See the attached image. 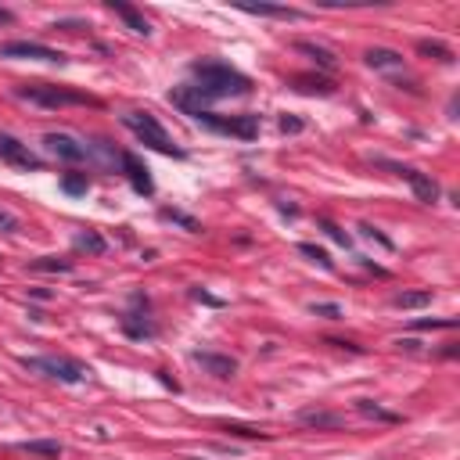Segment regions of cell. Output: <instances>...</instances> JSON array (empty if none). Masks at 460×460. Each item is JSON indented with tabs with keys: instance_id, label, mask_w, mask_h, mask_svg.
Segmentation results:
<instances>
[{
	"instance_id": "1",
	"label": "cell",
	"mask_w": 460,
	"mask_h": 460,
	"mask_svg": "<svg viewBox=\"0 0 460 460\" xmlns=\"http://www.w3.org/2000/svg\"><path fill=\"white\" fill-rule=\"evenodd\" d=\"M195 79H198V90L205 94L209 101H219V98H245V94H252V79L245 72H237L234 65H227V61L219 58H201L191 65Z\"/></svg>"
},
{
	"instance_id": "2",
	"label": "cell",
	"mask_w": 460,
	"mask_h": 460,
	"mask_svg": "<svg viewBox=\"0 0 460 460\" xmlns=\"http://www.w3.org/2000/svg\"><path fill=\"white\" fill-rule=\"evenodd\" d=\"M22 367L33 374H43V377H54L61 385H83L90 377L83 363L69 360V356H22Z\"/></svg>"
},
{
	"instance_id": "3",
	"label": "cell",
	"mask_w": 460,
	"mask_h": 460,
	"mask_svg": "<svg viewBox=\"0 0 460 460\" xmlns=\"http://www.w3.org/2000/svg\"><path fill=\"white\" fill-rule=\"evenodd\" d=\"M122 126L130 130L140 144H148V148H155V151H162V155H184L177 144H173V137L162 130V122H158L151 112H126L122 116Z\"/></svg>"
},
{
	"instance_id": "4",
	"label": "cell",
	"mask_w": 460,
	"mask_h": 460,
	"mask_svg": "<svg viewBox=\"0 0 460 460\" xmlns=\"http://www.w3.org/2000/svg\"><path fill=\"white\" fill-rule=\"evenodd\" d=\"M22 101H33L40 108H69V105H94V98L79 90H69V87H58V83H22L19 90Z\"/></svg>"
},
{
	"instance_id": "5",
	"label": "cell",
	"mask_w": 460,
	"mask_h": 460,
	"mask_svg": "<svg viewBox=\"0 0 460 460\" xmlns=\"http://www.w3.org/2000/svg\"><path fill=\"white\" fill-rule=\"evenodd\" d=\"M195 122L201 126H209V130L216 133H227V137H237V140H256L259 137V116H212V112H201Z\"/></svg>"
},
{
	"instance_id": "6",
	"label": "cell",
	"mask_w": 460,
	"mask_h": 460,
	"mask_svg": "<svg viewBox=\"0 0 460 460\" xmlns=\"http://www.w3.org/2000/svg\"><path fill=\"white\" fill-rule=\"evenodd\" d=\"M377 166H385V169H392L395 177H403L410 187H414V195H417V201H424V205H432V201H439V184L432 180V177H424V173H417V169H410V166H399V162H388V158H377Z\"/></svg>"
},
{
	"instance_id": "7",
	"label": "cell",
	"mask_w": 460,
	"mask_h": 460,
	"mask_svg": "<svg viewBox=\"0 0 460 460\" xmlns=\"http://www.w3.org/2000/svg\"><path fill=\"white\" fill-rule=\"evenodd\" d=\"M0 162H8V166H14V169H33V173H40L43 169V158L40 155H33L29 151V144H22V140H14L11 133H0Z\"/></svg>"
},
{
	"instance_id": "8",
	"label": "cell",
	"mask_w": 460,
	"mask_h": 460,
	"mask_svg": "<svg viewBox=\"0 0 460 460\" xmlns=\"http://www.w3.org/2000/svg\"><path fill=\"white\" fill-rule=\"evenodd\" d=\"M0 58H29V61H51V65H61L65 54L54 51V47H43L33 40H8L0 43Z\"/></svg>"
},
{
	"instance_id": "9",
	"label": "cell",
	"mask_w": 460,
	"mask_h": 460,
	"mask_svg": "<svg viewBox=\"0 0 460 460\" xmlns=\"http://www.w3.org/2000/svg\"><path fill=\"white\" fill-rule=\"evenodd\" d=\"M43 148L51 151L58 162H69V166L87 162V158H90V148L83 144V140H76L72 133H47L43 137Z\"/></svg>"
},
{
	"instance_id": "10",
	"label": "cell",
	"mask_w": 460,
	"mask_h": 460,
	"mask_svg": "<svg viewBox=\"0 0 460 460\" xmlns=\"http://www.w3.org/2000/svg\"><path fill=\"white\" fill-rule=\"evenodd\" d=\"M191 360L198 363V367H201L205 374L219 377V382H230V377L237 374V360H234V356H227V353H212V349H195Z\"/></svg>"
},
{
	"instance_id": "11",
	"label": "cell",
	"mask_w": 460,
	"mask_h": 460,
	"mask_svg": "<svg viewBox=\"0 0 460 460\" xmlns=\"http://www.w3.org/2000/svg\"><path fill=\"white\" fill-rule=\"evenodd\" d=\"M119 162H122V169H126V177H130V184H133V191H137V195H155L151 173H148V166H140V158H137V155L126 151Z\"/></svg>"
},
{
	"instance_id": "12",
	"label": "cell",
	"mask_w": 460,
	"mask_h": 460,
	"mask_svg": "<svg viewBox=\"0 0 460 460\" xmlns=\"http://www.w3.org/2000/svg\"><path fill=\"white\" fill-rule=\"evenodd\" d=\"M298 424L316 428V432H335V428L345 424V417L335 414V410H298Z\"/></svg>"
},
{
	"instance_id": "13",
	"label": "cell",
	"mask_w": 460,
	"mask_h": 460,
	"mask_svg": "<svg viewBox=\"0 0 460 460\" xmlns=\"http://www.w3.org/2000/svg\"><path fill=\"white\" fill-rule=\"evenodd\" d=\"M108 11H112V14H119V19H122L126 25H130L137 36H151V22H148V19H144V14H140L137 8L122 4V0H108Z\"/></svg>"
},
{
	"instance_id": "14",
	"label": "cell",
	"mask_w": 460,
	"mask_h": 460,
	"mask_svg": "<svg viewBox=\"0 0 460 460\" xmlns=\"http://www.w3.org/2000/svg\"><path fill=\"white\" fill-rule=\"evenodd\" d=\"M363 61H367L371 69H377V72H399L403 69V54L388 51V47H371V51L363 54Z\"/></svg>"
},
{
	"instance_id": "15",
	"label": "cell",
	"mask_w": 460,
	"mask_h": 460,
	"mask_svg": "<svg viewBox=\"0 0 460 460\" xmlns=\"http://www.w3.org/2000/svg\"><path fill=\"white\" fill-rule=\"evenodd\" d=\"M241 11L248 14H263V19H284V22H298L303 19V11L298 8H284V4H237Z\"/></svg>"
},
{
	"instance_id": "16",
	"label": "cell",
	"mask_w": 460,
	"mask_h": 460,
	"mask_svg": "<svg viewBox=\"0 0 460 460\" xmlns=\"http://www.w3.org/2000/svg\"><path fill=\"white\" fill-rule=\"evenodd\" d=\"M122 331H126L130 338H155L158 327L148 320L144 313H126V316H122Z\"/></svg>"
},
{
	"instance_id": "17",
	"label": "cell",
	"mask_w": 460,
	"mask_h": 460,
	"mask_svg": "<svg viewBox=\"0 0 460 460\" xmlns=\"http://www.w3.org/2000/svg\"><path fill=\"white\" fill-rule=\"evenodd\" d=\"M22 450L33 453V457H43V460H58L61 457V442H54V439H29V442H22Z\"/></svg>"
},
{
	"instance_id": "18",
	"label": "cell",
	"mask_w": 460,
	"mask_h": 460,
	"mask_svg": "<svg viewBox=\"0 0 460 460\" xmlns=\"http://www.w3.org/2000/svg\"><path fill=\"white\" fill-rule=\"evenodd\" d=\"M76 252H90V256H105V248H108V241L98 234V230H83V234H76Z\"/></svg>"
},
{
	"instance_id": "19",
	"label": "cell",
	"mask_w": 460,
	"mask_h": 460,
	"mask_svg": "<svg viewBox=\"0 0 460 460\" xmlns=\"http://www.w3.org/2000/svg\"><path fill=\"white\" fill-rule=\"evenodd\" d=\"M295 51H303V54H309L316 65H324V69H335V54L327 51V47H320V43H309V40H295Z\"/></svg>"
},
{
	"instance_id": "20",
	"label": "cell",
	"mask_w": 460,
	"mask_h": 460,
	"mask_svg": "<svg viewBox=\"0 0 460 460\" xmlns=\"http://www.w3.org/2000/svg\"><path fill=\"white\" fill-rule=\"evenodd\" d=\"M292 87L295 90H303V94H335V83H327V79H316V76H295L292 79Z\"/></svg>"
},
{
	"instance_id": "21",
	"label": "cell",
	"mask_w": 460,
	"mask_h": 460,
	"mask_svg": "<svg viewBox=\"0 0 460 460\" xmlns=\"http://www.w3.org/2000/svg\"><path fill=\"white\" fill-rule=\"evenodd\" d=\"M432 303V292H403V295H395L392 298V306L395 309H421Z\"/></svg>"
},
{
	"instance_id": "22",
	"label": "cell",
	"mask_w": 460,
	"mask_h": 460,
	"mask_svg": "<svg viewBox=\"0 0 460 460\" xmlns=\"http://www.w3.org/2000/svg\"><path fill=\"white\" fill-rule=\"evenodd\" d=\"M356 410H360L363 417H374V421H388V424L399 421V414H392V410H382L374 399H356Z\"/></svg>"
},
{
	"instance_id": "23",
	"label": "cell",
	"mask_w": 460,
	"mask_h": 460,
	"mask_svg": "<svg viewBox=\"0 0 460 460\" xmlns=\"http://www.w3.org/2000/svg\"><path fill=\"white\" fill-rule=\"evenodd\" d=\"M36 270V274H69L72 270V259H58V256H43V259H36V263H29Z\"/></svg>"
},
{
	"instance_id": "24",
	"label": "cell",
	"mask_w": 460,
	"mask_h": 460,
	"mask_svg": "<svg viewBox=\"0 0 460 460\" xmlns=\"http://www.w3.org/2000/svg\"><path fill=\"white\" fill-rule=\"evenodd\" d=\"M61 191H65V195H87L90 180L83 177V173H65V177H61Z\"/></svg>"
},
{
	"instance_id": "25",
	"label": "cell",
	"mask_w": 460,
	"mask_h": 460,
	"mask_svg": "<svg viewBox=\"0 0 460 460\" xmlns=\"http://www.w3.org/2000/svg\"><path fill=\"white\" fill-rule=\"evenodd\" d=\"M298 252H303V256L309 259V263H316V266H324V270H335V263H331V256H327V252L324 248H316V245H298Z\"/></svg>"
},
{
	"instance_id": "26",
	"label": "cell",
	"mask_w": 460,
	"mask_h": 460,
	"mask_svg": "<svg viewBox=\"0 0 460 460\" xmlns=\"http://www.w3.org/2000/svg\"><path fill=\"white\" fill-rule=\"evenodd\" d=\"M417 51H421V54H428V58H435V61H446V65L453 61V51H450V47L432 43V40H421V47H417Z\"/></svg>"
},
{
	"instance_id": "27",
	"label": "cell",
	"mask_w": 460,
	"mask_h": 460,
	"mask_svg": "<svg viewBox=\"0 0 460 460\" xmlns=\"http://www.w3.org/2000/svg\"><path fill=\"white\" fill-rule=\"evenodd\" d=\"M309 309H313V316H327V320H342V306H335V303H313Z\"/></svg>"
},
{
	"instance_id": "28",
	"label": "cell",
	"mask_w": 460,
	"mask_h": 460,
	"mask_svg": "<svg viewBox=\"0 0 460 460\" xmlns=\"http://www.w3.org/2000/svg\"><path fill=\"white\" fill-rule=\"evenodd\" d=\"M457 327L453 316H446V320H414V331H450Z\"/></svg>"
},
{
	"instance_id": "29",
	"label": "cell",
	"mask_w": 460,
	"mask_h": 460,
	"mask_svg": "<svg viewBox=\"0 0 460 460\" xmlns=\"http://www.w3.org/2000/svg\"><path fill=\"white\" fill-rule=\"evenodd\" d=\"M162 219H173V223H180L184 230H198V219L184 216V212H177V209H162Z\"/></svg>"
},
{
	"instance_id": "30",
	"label": "cell",
	"mask_w": 460,
	"mask_h": 460,
	"mask_svg": "<svg viewBox=\"0 0 460 460\" xmlns=\"http://www.w3.org/2000/svg\"><path fill=\"white\" fill-rule=\"evenodd\" d=\"M19 216L14 212H8V209H0V234H19Z\"/></svg>"
},
{
	"instance_id": "31",
	"label": "cell",
	"mask_w": 460,
	"mask_h": 460,
	"mask_svg": "<svg viewBox=\"0 0 460 460\" xmlns=\"http://www.w3.org/2000/svg\"><path fill=\"white\" fill-rule=\"evenodd\" d=\"M303 119L298 116H281V133H303Z\"/></svg>"
},
{
	"instance_id": "32",
	"label": "cell",
	"mask_w": 460,
	"mask_h": 460,
	"mask_svg": "<svg viewBox=\"0 0 460 460\" xmlns=\"http://www.w3.org/2000/svg\"><path fill=\"white\" fill-rule=\"evenodd\" d=\"M223 432H234V435H248V439H266V432H259V428H241V424H223Z\"/></svg>"
},
{
	"instance_id": "33",
	"label": "cell",
	"mask_w": 460,
	"mask_h": 460,
	"mask_svg": "<svg viewBox=\"0 0 460 460\" xmlns=\"http://www.w3.org/2000/svg\"><path fill=\"white\" fill-rule=\"evenodd\" d=\"M191 298H198V303H205V306H223V298H216V295H209V292H201V288H191Z\"/></svg>"
},
{
	"instance_id": "34",
	"label": "cell",
	"mask_w": 460,
	"mask_h": 460,
	"mask_svg": "<svg viewBox=\"0 0 460 460\" xmlns=\"http://www.w3.org/2000/svg\"><path fill=\"white\" fill-rule=\"evenodd\" d=\"M360 230H363V237H374V241H377V245H385V248H388V252H392V241H388V237H385V234H382V230H374V227H371V223H363V227H360Z\"/></svg>"
},
{
	"instance_id": "35",
	"label": "cell",
	"mask_w": 460,
	"mask_h": 460,
	"mask_svg": "<svg viewBox=\"0 0 460 460\" xmlns=\"http://www.w3.org/2000/svg\"><path fill=\"white\" fill-rule=\"evenodd\" d=\"M324 230H327L331 237H335V241H338V245H345V248H349V234H345V230H338L335 223H324Z\"/></svg>"
},
{
	"instance_id": "36",
	"label": "cell",
	"mask_w": 460,
	"mask_h": 460,
	"mask_svg": "<svg viewBox=\"0 0 460 460\" xmlns=\"http://www.w3.org/2000/svg\"><path fill=\"white\" fill-rule=\"evenodd\" d=\"M11 22H14V14L8 8H0V25H11Z\"/></svg>"
},
{
	"instance_id": "37",
	"label": "cell",
	"mask_w": 460,
	"mask_h": 460,
	"mask_svg": "<svg viewBox=\"0 0 460 460\" xmlns=\"http://www.w3.org/2000/svg\"><path fill=\"white\" fill-rule=\"evenodd\" d=\"M33 298H40V303H47V298H51V292H47V288H33Z\"/></svg>"
}]
</instances>
